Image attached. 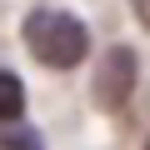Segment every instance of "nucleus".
I'll return each instance as SVG.
<instances>
[{"instance_id":"1","label":"nucleus","mask_w":150,"mask_h":150,"mask_svg":"<svg viewBox=\"0 0 150 150\" xmlns=\"http://www.w3.org/2000/svg\"><path fill=\"white\" fill-rule=\"evenodd\" d=\"M25 45L50 70H75L90 55V30L70 10H30L25 15Z\"/></svg>"},{"instance_id":"2","label":"nucleus","mask_w":150,"mask_h":150,"mask_svg":"<svg viewBox=\"0 0 150 150\" xmlns=\"http://www.w3.org/2000/svg\"><path fill=\"white\" fill-rule=\"evenodd\" d=\"M135 75H140L135 50H130V45H110V50L100 55V65H95V80H90L95 105H100V110H120V105L130 100V90H135Z\"/></svg>"},{"instance_id":"3","label":"nucleus","mask_w":150,"mask_h":150,"mask_svg":"<svg viewBox=\"0 0 150 150\" xmlns=\"http://www.w3.org/2000/svg\"><path fill=\"white\" fill-rule=\"evenodd\" d=\"M0 150H45V140L25 120H0Z\"/></svg>"},{"instance_id":"4","label":"nucleus","mask_w":150,"mask_h":150,"mask_svg":"<svg viewBox=\"0 0 150 150\" xmlns=\"http://www.w3.org/2000/svg\"><path fill=\"white\" fill-rule=\"evenodd\" d=\"M25 110V85L15 70H0V120H20Z\"/></svg>"},{"instance_id":"5","label":"nucleus","mask_w":150,"mask_h":150,"mask_svg":"<svg viewBox=\"0 0 150 150\" xmlns=\"http://www.w3.org/2000/svg\"><path fill=\"white\" fill-rule=\"evenodd\" d=\"M135 15H140V20L150 25V0H135Z\"/></svg>"}]
</instances>
